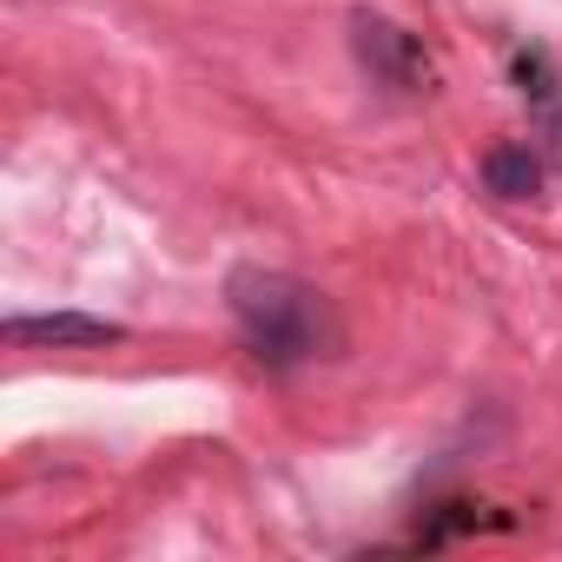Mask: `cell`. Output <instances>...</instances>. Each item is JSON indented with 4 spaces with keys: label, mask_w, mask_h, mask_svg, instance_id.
Returning <instances> with one entry per match:
<instances>
[{
    "label": "cell",
    "mask_w": 562,
    "mask_h": 562,
    "mask_svg": "<svg viewBox=\"0 0 562 562\" xmlns=\"http://www.w3.org/2000/svg\"><path fill=\"white\" fill-rule=\"evenodd\" d=\"M225 299H232V318H238L251 364H265V371H299V364L338 351V318H331L325 292L292 271L238 265L225 278Z\"/></svg>",
    "instance_id": "1"
},
{
    "label": "cell",
    "mask_w": 562,
    "mask_h": 562,
    "mask_svg": "<svg viewBox=\"0 0 562 562\" xmlns=\"http://www.w3.org/2000/svg\"><path fill=\"white\" fill-rule=\"evenodd\" d=\"M351 47H358L364 74L391 93H430L437 87V67H430L424 41L411 27L384 21V14H351Z\"/></svg>",
    "instance_id": "2"
},
{
    "label": "cell",
    "mask_w": 562,
    "mask_h": 562,
    "mask_svg": "<svg viewBox=\"0 0 562 562\" xmlns=\"http://www.w3.org/2000/svg\"><path fill=\"white\" fill-rule=\"evenodd\" d=\"M509 87H516V100L529 106V126H536V139H542V159L562 166V60H555L542 41L516 47V54H509Z\"/></svg>",
    "instance_id": "3"
},
{
    "label": "cell",
    "mask_w": 562,
    "mask_h": 562,
    "mask_svg": "<svg viewBox=\"0 0 562 562\" xmlns=\"http://www.w3.org/2000/svg\"><path fill=\"white\" fill-rule=\"evenodd\" d=\"M8 345H47V351H100V345H126V325H113V318H87V312H47V318H27V312H14L8 325Z\"/></svg>",
    "instance_id": "4"
},
{
    "label": "cell",
    "mask_w": 562,
    "mask_h": 562,
    "mask_svg": "<svg viewBox=\"0 0 562 562\" xmlns=\"http://www.w3.org/2000/svg\"><path fill=\"white\" fill-rule=\"evenodd\" d=\"M542 172H549V159H542V146H529V139H503V146L483 153V186H490L496 199H536V192H542Z\"/></svg>",
    "instance_id": "5"
}]
</instances>
